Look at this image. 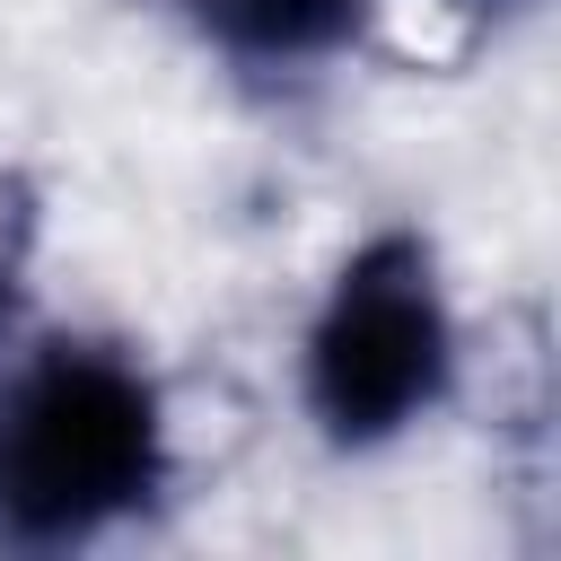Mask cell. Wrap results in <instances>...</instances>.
<instances>
[{
  "mask_svg": "<svg viewBox=\"0 0 561 561\" xmlns=\"http://www.w3.org/2000/svg\"><path fill=\"white\" fill-rule=\"evenodd\" d=\"M456 386V307L421 228L359 237L298 342V403L324 447L368 456L412 438Z\"/></svg>",
  "mask_w": 561,
  "mask_h": 561,
  "instance_id": "obj_2",
  "label": "cell"
},
{
  "mask_svg": "<svg viewBox=\"0 0 561 561\" xmlns=\"http://www.w3.org/2000/svg\"><path fill=\"white\" fill-rule=\"evenodd\" d=\"M26 245H35V202L0 175V342L18 324V280H26Z\"/></svg>",
  "mask_w": 561,
  "mask_h": 561,
  "instance_id": "obj_4",
  "label": "cell"
},
{
  "mask_svg": "<svg viewBox=\"0 0 561 561\" xmlns=\"http://www.w3.org/2000/svg\"><path fill=\"white\" fill-rule=\"evenodd\" d=\"M175 482L158 377L96 333H44L0 359V543L79 552L149 517Z\"/></svg>",
  "mask_w": 561,
  "mask_h": 561,
  "instance_id": "obj_1",
  "label": "cell"
},
{
  "mask_svg": "<svg viewBox=\"0 0 561 561\" xmlns=\"http://www.w3.org/2000/svg\"><path fill=\"white\" fill-rule=\"evenodd\" d=\"M175 9L245 70H316L359 44L377 0H175Z\"/></svg>",
  "mask_w": 561,
  "mask_h": 561,
  "instance_id": "obj_3",
  "label": "cell"
}]
</instances>
